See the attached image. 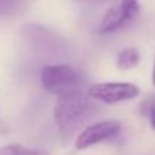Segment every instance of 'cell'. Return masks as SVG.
I'll use <instances>...</instances> for the list:
<instances>
[{
	"instance_id": "cell-6",
	"label": "cell",
	"mask_w": 155,
	"mask_h": 155,
	"mask_svg": "<svg viewBox=\"0 0 155 155\" xmlns=\"http://www.w3.org/2000/svg\"><path fill=\"white\" fill-rule=\"evenodd\" d=\"M140 64V52L137 47H125L116 56V67L120 70H132Z\"/></svg>"
},
{
	"instance_id": "cell-7",
	"label": "cell",
	"mask_w": 155,
	"mask_h": 155,
	"mask_svg": "<svg viewBox=\"0 0 155 155\" xmlns=\"http://www.w3.org/2000/svg\"><path fill=\"white\" fill-rule=\"evenodd\" d=\"M0 155H50V152L38 147H26L18 143H11L0 147Z\"/></svg>"
},
{
	"instance_id": "cell-9",
	"label": "cell",
	"mask_w": 155,
	"mask_h": 155,
	"mask_svg": "<svg viewBox=\"0 0 155 155\" xmlns=\"http://www.w3.org/2000/svg\"><path fill=\"white\" fill-rule=\"evenodd\" d=\"M149 123H150V128L155 131V101L149 107Z\"/></svg>"
},
{
	"instance_id": "cell-5",
	"label": "cell",
	"mask_w": 155,
	"mask_h": 155,
	"mask_svg": "<svg viewBox=\"0 0 155 155\" xmlns=\"http://www.w3.org/2000/svg\"><path fill=\"white\" fill-rule=\"evenodd\" d=\"M120 131H122V125L116 119H108V120L91 123L78 134L74 140V147L76 150H85L91 146H96L99 143H104V141H108L117 137Z\"/></svg>"
},
{
	"instance_id": "cell-2",
	"label": "cell",
	"mask_w": 155,
	"mask_h": 155,
	"mask_svg": "<svg viewBox=\"0 0 155 155\" xmlns=\"http://www.w3.org/2000/svg\"><path fill=\"white\" fill-rule=\"evenodd\" d=\"M85 76L67 64H49L41 70V85L56 97L71 96L78 93H87Z\"/></svg>"
},
{
	"instance_id": "cell-10",
	"label": "cell",
	"mask_w": 155,
	"mask_h": 155,
	"mask_svg": "<svg viewBox=\"0 0 155 155\" xmlns=\"http://www.w3.org/2000/svg\"><path fill=\"white\" fill-rule=\"evenodd\" d=\"M152 85L155 87V56H153V65H152Z\"/></svg>"
},
{
	"instance_id": "cell-8",
	"label": "cell",
	"mask_w": 155,
	"mask_h": 155,
	"mask_svg": "<svg viewBox=\"0 0 155 155\" xmlns=\"http://www.w3.org/2000/svg\"><path fill=\"white\" fill-rule=\"evenodd\" d=\"M20 8V3L17 2H0V17L14 14Z\"/></svg>"
},
{
	"instance_id": "cell-3",
	"label": "cell",
	"mask_w": 155,
	"mask_h": 155,
	"mask_svg": "<svg viewBox=\"0 0 155 155\" xmlns=\"http://www.w3.org/2000/svg\"><path fill=\"white\" fill-rule=\"evenodd\" d=\"M140 11H141L140 3L135 2V0H125V2L116 3L111 8H108L107 12L104 14L97 32L107 35V34L123 31L138 18Z\"/></svg>"
},
{
	"instance_id": "cell-1",
	"label": "cell",
	"mask_w": 155,
	"mask_h": 155,
	"mask_svg": "<svg viewBox=\"0 0 155 155\" xmlns=\"http://www.w3.org/2000/svg\"><path fill=\"white\" fill-rule=\"evenodd\" d=\"M97 104L87 93H78L71 96L58 97L53 108V119L64 135H70L81 128L97 113Z\"/></svg>"
},
{
	"instance_id": "cell-4",
	"label": "cell",
	"mask_w": 155,
	"mask_h": 155,
	"mask_svg": "<svg viewBox=\"0 0 155 155\" xmlns=\"http://www.w3.org/2000/svg\"><path fill=\"white\" fill-rule=\"evenodd\" d=\"M140 88L132 82H96L88 87V96L107 105L129 102L138 97Z\"/></svg>"
}]
</instances>
